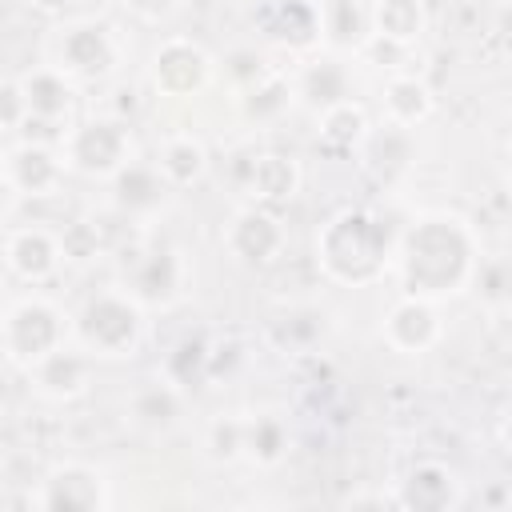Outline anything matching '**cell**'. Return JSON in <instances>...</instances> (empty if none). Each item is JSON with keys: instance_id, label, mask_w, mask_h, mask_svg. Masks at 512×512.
<instances>
[{"instance_id": "obj_3", "label": "cell", "mask_w": 512, "mask_h": 512, "mask_svg": "<svg viewBox=\"0 0 512 512\" xmlns=\"http://www.w3.org/2000/svg\"><path fill=\"white\" fill-rule=\"evenodd\" d=\"M80 340L92 356H128L140 340V308L132 296H120V292H100L84 304L80 312Z\"/></svg>"}, {"instance_id": "obj_6", "label": "cell", "mask_w": 512, "mask_h": 512, "mask_svg": "<svg viewBox=\"0 0 512 512\" xmlns=\"http://www.w3.org/2000/svg\"><path fill=\"white\" fill-rule=\"evenodd\" d=\"M56 256L60 248L44 228H24L8 240V260L24 280H44L56 268Z\"/></svg>"}, {"instance_id": "obj_4", "label": "cell", "mask_w": 512, "mask_h": 512, "mask_svg": "<svg viewBox=\"0 0 512 512\" xmlns=\"http://www.w3.org/2000/svg\"><path fill=\"white\" fill-rule=\"evenodd\" d=\"M64 340V324H60V312L40 300V296H28L20 304H12V312L4 316V344H8V356L24 368H32L36 360H44L48 352H56Z\"/></svg>"}, {"instance_id": "obj_2", "label": "cell", "mask_w": 512, "mask_h": 512, "mask_svg": "<svg viewBox=\"0 0 512 512\" xmlns=\"http://www.w3.org/2000/svg\"><path fill=\"white\" fill-rule=\"evenodd\" d=\"M320 256H324V264H328L332 276L360 284V280H372L388 264V240H384V232L376 228L372 216L344 212V216H336L328 224L324 252Z\"/></svg>"}, {"instance_id": "obj_1", "label": "cell", "mask_w": 512, "mask_h": 512, "mask_svg": "<svg viewBox=\"0 0 512 512\" xmlns=\"http://www.w3.org/2000/svg\"><path fill=\"white\" fill-rule=\"evenodd\" d=\"M460 248H472L460 220H448V216L424 220L408 236L404 256H400L412 292H432V296L436 292H456V284L468 276V260H444V252H460Z\"/></svg>"}, {"instance_id": "obj_8", "label": "cell", "mask_w": 512, "mask_h": 512, "mask_svg": "<svg viewBox=\"0 0 512 512\" xmlns=\"http://www.w3.org/2000/svg\"><path fill=\"white\" fill-rule=\"evenodd\" d=\"M376 16H380V36H392V40L420 36V8H416V0H380Z\"/></svg>"}, {"instance_id": "obj_7", "label": "cell", "mask_w": 512, "mask_h": 512, "mask_svg": "<svg viewBox=\"0 0 512 512\" xmlns=\"http://www.w3.org/2000/svg\"><path fill=\"white\" fill-rule=\"evenodd\" d=\"M160 172L172 176V180H196L204 172V148L192 140V136H180V140H168L164 144V160H160Z\"/></svg>"}, {"instance_id": "obj_5", "label": "cell", "mask_w": 512, "mask_h": 512, "mask_svg": "<svg viewBox=\"0 0 512 512\" xmlns=\"http://www.w3.org/2000/svg\"><path fill=\"white\" fill-rule=\"evenodd\" d=\"M124 148H128V140H124L120 124L92 120V124H84V128L72 132V140H68V164L80 168V172H88L92 168V156H100L96 160V176H108V172H120L128 164Z\"/></svg>"}]
</instances>
